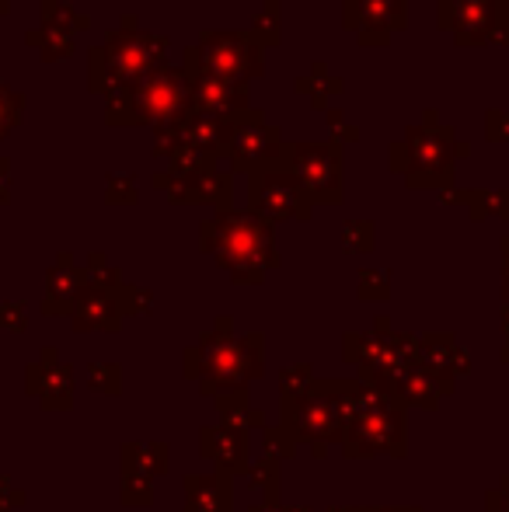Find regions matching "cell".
I'll return each mask as SVG.
<instances>
[{"mask_svg": "<svg viewBox=\"0 0 509 512\" xmlns=\"http://www.w3.org/2000/svg\"><path fill=\"white\" fill-rule=\"evenodd\" d=\"M84 269L74 265V255H60L56 269H49V297H46V314H63V310H74V304L84 293Z\"/></svg>", "mask_w": 509, "mask_h": 512, "instance_id": "cell-14", "label": "cell"}, {"mask_svg": "<svg viewBox=\"0 0 509 512\" xmlns=\"http://www.w3.org/2000/svg\"><path fill=\"white\" fill-rule=\"evenodd\" d=\"M342 88H346V84H342L339 77L328 74V67L321 60H314L311 63V74L297 81L300 95H307L314 108H325V112H328V102H332V95H342Z\"/></svg>", "mask_w": 509, "mask_h": 512, "instance_id": "cell-18", "label": "cell"}, {"mask_svg": "<svg viewBox=\"0 0 509 512\" xmlns=\"http://www.w3.org/2000/svg\"><path fill=\"white\" fill-rule=\"evenodd\" d=\"M485 140L509 143V112L506 108H489V112H485Z\"/></svg>", "mask_w": 509, "mask_h": 512, "instance_id": "cell-25", "label": "cell"}, {"mask_svg": "<svg viewBox=\"0 0 509 512\" xmlns=\"http://www.w3.org/2000/svg\"><path fill=\"white\" fill-rule=\"evenodd\" d=\"M105 199H109V203H119V206L136 203V178L123 175V171H112V175L105 178Z\"/></svg>", "mask_w": 509, "mask_h": 512, "instance_id": "cell-24", "label": "cell"}, {"mask_svg": "<svg viewBox=\"0 0 509 512\" xmlns=\"http://www.w3.org/2000/svg\"><path fill=\"white\" fill-rule=\"evenodd\" d=\"M471 216L475 220H485V216H499V220H509V189H475L468 192Z\"/></svg>", "mask_w": 509, "mask_h": 512, "instance_id": "cell-19", "label": "cell"}, {"mask_svg": "<svg viewBox=\"0 0 509 512\" xmlns=\"http://www.w3.org/2000/svg\"><path fill=\"white\" fill-rule=\"evenodd\" d=\"M328 129L335 133V143H356L360 140V129L349 126L342 108H328Z\"/></svg>", "mask_w": 509, "mask_h": 512, "instance_id": "cell-26", "label": "cell"}, {"mask_svg": "<svg viewBox=\"0 0 509 512\" xmlns=\"http://www.w3.org/2000/svg\"><path fill=\"white\" fill-rule=\"evenodd\" d=\"M506 4H509V0H506Z\"/></svg>", "mask_w": 509, "mask_h": 512, "instance_id": "cell-34", "label": "cell"}, {"mask_svg": "<svg viewBox=\"0 0 509 512\" xmlns=\"http://www.w3.org/2000/svg\"><path fill=\"white\" fill-rule=\"evenodd\" d=\"M189 512H227L231 509V488L224 478H185Z\"/></svg>", "mask_w": 509, "mask_h": 512, "instance_id": "cell-16", "label": "cell"}, {"mask_svg": "<svg viewBox=\"0 0 509 512\" xmlns=\"http://www.w3.org/2000/svg\"><path fill=\"white\" fill-rule=\"evenodd\" d=\"M276 168L290 171L314 206L342 203V147L335 140L286 143Z\"/></svg>", "mask_w": 509, "mask_h": 512, "instance_id": "cell-6", "label": "cell"}, {"mask_svg": "<svg viewBox=\"0 0 509 512\" xmlns=\"http://www.w3.org/2000/svg\"><path fill=\"white\" fill-rule=\"evenodd\" d=\"M203 251H210L238 283H258L272 265H279V251L272 244V223L255 213H231L203 223Z\"/></svg>", "mask_w": 509, "mask_h": 512, "instance_id": "cell-3", "label": "cell"}, {"mask_svg": "<svg viewBox=\"0 0 509 512\" xmlns=\"http://www.w3.org/2000/svg\"><path fill=\"white\" fill-rule=\"evenodd\" d=\"M457 157H471V143L457 140V129L443 126L436 108H426L419 126H408L391 143V171L408 189H450Z\"/></svg>", "mask_w": 509, "mask_h": 512, "instance_id": "cell-1", "label": "cell"}, {"mask_svg": "<svg viewBox=\"0 0 509 512\" xmlns=\"http://www.w3.org/2000/svg\"><path fill=\"white\" fill-rule=\"evenodd\" d=\"M265 4H269V0H265Z\"/></svg>", "mask_w": 509, "mask_h": 512, "instance_id": "cell-33", "label": "cell"}, {"mask_svg": "<svg viewBox=\"0 0 509 512\" xmlns=\"http://www.w3.org/2000/svg\"><path fill=\"white\" fill-rule=\"evenodd\" d=\"M248 206H252V213L262 216L265 223L307 220L314 209V203L307 199V192L300 189L297 178L283 168L248 175Z\"/></svg>", "mask_w": 509, "mask_h": 512, "instance_id": "cell-8", "label": "cell"}, {"mask_svg": "<svg viewBox=\"0 0 509 512\" xmlns=\"http://www.w3.org/2000/svg\"><path fill=\"white\" fill-rule=\"evenodd\" d=\"M503 4H506V0H503ZM506 11H509V4H506Z\"/></svg>", "mask_w": 509, "mask_h": 512, "instance_id": "cell-32", "label": "cell"}, {"mask_svg": "<svg viewBox=\"0 0 509 512\" xmlns=\"http://www.w3.org/2000/svg\"><path fill=\"white\" fill-rule=\"evenodd\" d=\"M387 276L384 272H363V297H384Z\"/></svg>", "mask_w": 509, "mask_h": 512, "instance_id": "cell-27", "label": "cell"}, {"mask_svg": "<svg viewBox=\"0 0 509 512\" xmlns=\"http://www.w3.org/2000/svg\"><path fill=\"white\" fill-rule=\"evenodd\" d=\"M74 324L84 331L95 328H119V300L109 290L91 286L88 293H81V300L74 304Z\"/></svg>", "mask_w": 509, "mask_h": 512, "instance_id": "cell-15", "label": "cell"}, {"mask_svg": "<svg viewBox=\"0 0 509 512\" xmlns=\"http://www.w3.org/2000/svg\"><path fill=\"white\" fill-rule=\"evenodd\" d=\"M248 35L258 42L262 49L276 46L279 42V0H269V4L262 7V11L255 14L252 28H248Z\"/></svg>", "mask_w": 509, "mask_h": 512, "instance_id": "cell-21", "label": "cell"}, {"mask_svg": "<svg viewBox=\"0 0 509 512\" xmlns=\"http://www.w3.org/2000/svg\"><path fill=\"white\" fill-rule=\"evenodd\" d=\"M342 18L363 46H387L394 32H405L408 0H342Z\"/></svg>", "mask_w": 509, "mask_h": 512, "instance_id": "cell-10", "label": "cell"}, {"mask_svg": "<svg viewBox=\"0 0 509 512\" xmlns=\"http://www.w3.org/2000/svg\"><path fill=\"white\" fill-rule=\"evenodd\" d=\"M436 25L454 35L457 46H496L499 0H440Z\"/></svg>", "mask_w": 509, "mask_h": 512, "instance_id": "cell-9", "label": "cell"}, {"mask_svg": "<svg viewBox=\"0 0 509 512\" xmlns=\"http://www.w3.org/2000/svg\"><path fill=\"white\" fill-rule=\"evenodd\" d=\"M11 11V0H0V14H7Z\"/></svg>", "mask_w": 509, "mask_h": 512, "instance_id": "cell-31", "label": "cell"}, {"mask_svg": "<svg viewBox=\"0 0 509 512\" xmlns=\"http://www.w3.org/2000/svg\"><path fill=\"white\" fill-rule=\"evenodd\" d=\"M0 324H7V328H14V331L25 328V317H21V307H18V304H4V307H0Z\"/></svg>", "mask_w": 509, "mask_h": 512, "instance_id": "cell-28", "label": "cell"}, {"mask_svg": "<svg viewBox=\"0 0 509 512\" xmlns=\"http://www.w3.org/2000/svg\"><path fill=\"white\" fill-rule=\"evenodd\" d=\"M154 185L171 203H210L227 209L231 206V171H220V164H210L203 171H192L182 178H168L157 171Z\"/></svg>", "mask_w": 509, "mask_h": 512, "instance_id": "cell-12", "label": "cell"}, {"mask_svg": "<svg viewBox=\"0 0 509 512\" xmlns=\"http://www.w3.org/2000/svg\"><path fill=\"white\" fill-rule=\"evenodd\" d=\"M283 129L269 126L265 122L262 108H252V112L241 119L238 133H234L231 147H227V161H231V171L238 175H258V171H272L283 157Z\"/></svg>", "mask_w": 509, "mask_h": 512, "instance_id": "cell-7", "label": "cell"}, {"mask_svg": "<svg viewBox=\"0 0 509 512\" xmlns=\"http://www.w3.org/2000/svg\"><path fill=\"white\" fill-rule=\"evenodd\" d=\"M503 255H506V293H509V234L503 237Z\"/></svg>", "mask_w": 509, "mask_h": 512, "instance_id": "cell-30", "label": "cell"}, {"mask_svg": "<svg viewBox=\"0 0 509 512\" xmlns=\"http://www.w3.org/2000/svg\"><path fill=\"white\" fill-rule=\"evenodd\" d=\"M168 53V35H154L136 28V18H123V25L105 35L102 46L88 56V88L95 95H116L129 84L143 81L154 67H161Z\"/></svg>", "mask_w": 509, "mask_h": 512, "instance_id": "cell-2", "label": "cell"}, {"mask_svg": "<svg viewBox=\"0 0 509 512\" xmlns=\"http://www.w3.org/2000/svg\"><path fill=\"white\" fill-rule=\"evenodd\" d=\"M7 199H11V168L0 157V203H7Z\"/></svg>", "mask_w": 509, "mask_h": 512, "instance_id": "cell-29", "label": "cell"}, {"mask_svg": "<svg viewBox=\"0 0 509 512\" xmlns=\"http://www.w3.org/2000/svg\"><path fill=\"white\" fill-rule=\"evenodd\" d=\"M28 46L39 49L42 60H70L77 49V39L70 28H53V25H39L25 35Z\"/></svg>", "mask_w": 509, "mask_h": 512, "instance_id": "cell-17", "label": "cell"}, {"mask_svg": "<svg viewBox=\"0 0 509 512\" xmlns=\"http://www.w3.org/2000/svg\"><path fill=\"white\" fill-rule=\"evenodd\" d=\"M42 25L84 32V28H91V18H88V14H77L74 7L63 4V0H42Z\"/></svg>", "mask_w": 509, "mask_h": 512, "instance_id": "cell-20", "label": "cell"}, {"mask_svg": "<svg viewBox=\"0 0 509 512\" xmlns=\"http://www.w3.org/2000/svg\"><path fill=\"white\" fill-rule=\"evenodd\" d=\"M21 112H25V95L14 91L7 81H0V140L18 126Z\"/></svg>", "mask_w": 509, "mask_h": 512, "instance_id": "cell-22", "label": "cell"}, {"mask_svg": "<svg viewBox=\"0 0 509 512\" xmlns=\"http://www.w3.org/2000/svg\"><path fill=\"white\" fill-rule=\"evenodd\" d=\"M189 108L238 119V115L252 112V95H248V84H231L210 74H189Z\"/></svg>", "mask_w": 509, "mask_h": 512, "instance_id": "cell-13", "label": "cell"}, {"mask_svg": "<svg viewBox=\"0 0 509 512\" xmlns=\"http://www.w3.org/2000/svg\"><path fill=\"white\" fill-rule=\"evenodd\" d=\"M203 359V370L220 380V387H234L248 380V373H258L262 366V338H206V345L196 352V363Z\"/></svg>", "mask_w": 509, "mask_h": 512, "instance_id": "cell-11", "label": "cell"}, {"mask_svg": "<svg viewBox=\"0 0 509 512\" xmlns=\"http://www.w3.org/2000/svg\"><path fill=\"white\" fill-rule=\"evenodd\" d=\"M189 112V70L161 63L143 81L105 98V119L112 126H164Z\"/></svg>", "mask_w": 509, "mask_h": 512, "instance_id": "cell-4", "label": "cell"}, {"mask_svg": "<svg viewBox=\"0 0 509 512\" xmlns=\"http://www.w3.org/2000/svg\"><path fill=\"white\" fill-rule=\"evenodd\" d=\"M189 74H210L231 84H252L265 74V49L248 32H203L196 46L185 49Z\"/></svg>", "mask_w": 509, "mask_h": 512, "instance_id": "cell-5", "label": "cell"}, {"mask_svg": "<svg viewBox=\"0 0 509 512\" xmlns=\"http://www.w3.org/2000/svg\"><path fill=\"white\" fill-rule=\"evenodd\" d=\"M374 237H377V227L370 220H353L342 227V244H346V251H370L374 248Z\"/></svg>", "mask_w": 509, "mask_h": 512, "instance_id": "cell-23", "label": "cell"}]
</instances>
